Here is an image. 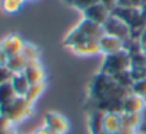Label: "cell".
I'll list each match as a JSON object with an SVG mask.
<instances>
[{
  "instance_id": "25",
  "label": "cell",
  "mask_w": 146,
  "mask_h": 134,
  "mask_svg": "<svg viewBox=\"0 0 146 134\" xmlns=\"http://www.w3.org/2000/svg\"><path fill=\"white\" fill-rule=\"evenodd\" d=\"M98 3H100V0H75L72 6H75L76 9H79V10L83 12V10H86L90 6H95Z\"/></svg>"
},
{
  "instance_id": "8",
  "label": "cell",
  "mask_w": 146,
  "mask_h": 134,
  "mask_svg": "<svg viewBox=\"0 0 146 134\" xmlns=\"http://www.w3.org/2000/svg\"><path fill=\"white\" fill-rule=\"evenodd\" d=\"M83 16H85V19H88V20H90V22H95V23L103 26V23H105V22L108 20V17L110 16V10H109L105 5L98 3V5L90 6L89 9L83 10Z\"/></svg>"
},
{
  "instance_id": "20",
  "label": "cell",
  "mask_w": 146,
  "mask_h": 134,
  "mask_svg": "<svg viewBox=\"0 0 146 134\" xmlns=\"http://www.w3.org/2000/svg\"><path fill=\"white\" fill-rule=\"evenodd\" d=\"M44 89H46V83H44V81H43V83H39V84H30L27 93L25 94V99H26L29 103L35 104V103L39 100V97L43 94Z\"/></svg>"
},
{
  "instance_id": "6",
  "label": "cell",
  "mask_w": 146,
  "mask_h": 134,
  "mask_svg": "<svg viewBox=\"0 0 146 134\" xmlns=\"http://www.w3.org/2000/svg\"><path fill=\"white\" fill-rule=\"evenodd\" d=\"M44 125L56 133H60V134H66L69 131L67 118L59 113H54V111H49L44 116Z\"/></svg>"
},
{
  "instance_id": "14",
  "label": "cell",
  "mask_w": 146,
  "mask_h": 134,
  "mask_svg": "<svg viewBox=\"0 0 146 134\" xmlns=\"http://www.w3.org/2000/svg\"><path fill=\"white\" fill-rule=\"evenodd\" d=\"M10 84H12V87H13L17 97H25V94L27 93V90L30 87V83H29V80L26 79V76L23 73L13 74L12 79H10Z\"/></svg>"
},
{
  "instance_id": "7",
  "label": "cell",
  "mask_w": 146,
  "mask_h": 134,
  "mask_svg": "<svg viewBox=\"0 0 146 134\" xmlns=\"http://www.w3.org/2000/svg\"><path fill=\"white\" fill-rule=\"evenodd\" d=\"M23 74L26 76V79L29 80L30 84H39V83H43L44 81V69L39 60H32V61H27V66L23 72Z\"/></svg>"
},
{
  "instance_id": "12",
  "label": "cell",
  "mask_w": 146,
  "mask_h": 134,
  "mask_svg": "<svg viewBox=\"0 0 146 134\" xmlns=\"http://www.w3.org/2000/svg\"><path fill=\"white\" fill-rule=\"evenodd\" d=\"M146 110V104H145V99L140 96H136L133 93L127 94L123 100L122 104V113H143Z\"/></svg>"
},
{
  "instance_id": "13",
  "label": "cell",
  "mask_w": 146,
  "mask_h": 134,
  "mask_svg": "<svg viewBox=\"0 0 146 134\" xmlns=\"http://www.w3.org/2000/svg\"><path fill=\"white\" fill-rule=\"evenodd\" d=\"M70 50L79 56H95V54H102L99 41H82L79 44L72 46Z\"/></svg>"
},
{
  "instance_id": "15",
  "label": "cell",
  "mask_w": 146,
  "mask_h": 134,
  "mask_svg": "<svg viewBox=\"0 0 146 134\" xmlns=\"http://www.w3.org/2000/svg\"><path fill=\"white\" fill-rule=\"evenodd\" d=\"M103 117H105V111L102 110H93L89 113L88 125L92 134H100L103 131Z\"/></svg>"
},
{
  "instance_id": "36",
  "label": "cell",
  "mask_w": 146,
  "mask_h": 134,
  "mask_svg": "<svg viewBox=\"0 0 146 134\" xmlns=\"http://www.w3.org/2000/svg\"><path fill=\"white\" fill-rule=\"evenodd\" d=\"M22 2H26V0H22Z\"/></svg>"
},
{
  "instance_id": "1",
  "label": "cell",
  "mask_w": 146,
  "mask_h": 134,
  "mask_svg": "<svg viewBox=\"0 0 146 134\" xmlns=\"http://www.w3.org/2000/svg\"><path fill=\"white\" fill-rule=\"evenodd\" d=\"M130 94V90L119 86L110 76L105 73H99L90 84V96L92 100L98 104V110L102 111H116L115 103L122 107L125 97ZM117 113V111H116Z\"/></svg>"
},
{
  "instance_id": "35",
  "label": "cell",
  "mask_w": 146,
  "mask_h": 134,
  "mask_svg": "<svg viewBox=\"0 0 146 134\" xmlns=\"http://www.w3.org/2000/svg\"><path fill=\"white\" fill-rule=\"evenodd\" d=\"M145 104H146V97H145Z\"/></svg>"
},
{
  "instance_id": "29",
  "label": "cell",
  "mask_w": 146,
  "mask_h": 134,
  "mask_svg": "<svg viewBox=\"0 0 146 134\" xmlns=\"http://www.w3.org/2000/svg\"><path fill=\"white\" fill-rule=\"evenodd\" d=\"M139 46H140V49L146 53V27L142 30V33H140V37H139Z\"/></svg>"
},
{
  "instance_id": "33",
  "label": "cell",
  "mask_w": 146,
  "mask_h": 134,
  "mask_svg": "<svg viewBox=\"0 0 146 134\" xmlns=\"http://www.w3.org/2000/svg\"><path fill=\"white\" fill-rule=\"evenodd\" d=\"M64 2H67V3H70V5H73V2H75V0H64Z\"/></svg>"
},
{
  "instance_id": "21",
  "label": "cell",
  "mask_w": 146,
  "mask_h": 134,
  "mask_svg": "<svg viewBox=\"0 0 146 134\" xmlns=\"http://www.w3.org/2000/svg\"><path fill=\"white\" fill-rule=\"evenodd\" d=\"M130 54V69H146V53L137 50Z\"/></svg>"
},
{
  "instance_id": "2",
  "label": "cell",
  "mask_w": 146,
  "mask_h": 134,
  "mask_svg": "<svg viewBox=\"0 0 146 134\" xmlns=\"http://www.w3.org/2000/svg\"><path fill=\"white\" fill-rule=\"evenodd\" d=\"M103 34H105L103 26H100L95 22H90L88 19H83L82 23H79L67 34V37L64 40V46H67L70 49L72 46L79 44L82 41H99Z\"/></svg>"
},
{
  "instance_id": "17",
  "label": "cell",
  "mask_w": 146,
  "mask_h": 134,
  "mask_svg": "<svg viewBox=\"0 0 146 134\" xmlns=\"http://www.w3.org/2000/svg\"><path fill=\"white\" fill-rule=\"evenodd\" d=\"M26 66H27V58L23 54H17V56L9 57V61H7L6 67L13 74H17V73H23L25 72Z\"/></svg>"
},
{
  "instance_id": "24",
  "label": "cell",
  "mask_w": 146,
  "mask_h": 134,
  "mask_svg": "<svg viewBox=\"0 0 146 134\" xmlns=\"http://www.w3.org/2000/svg\"><path fill=\"white\" fill-rule=\"evenodd\" d=\"M130 93L136 94V96H140V97H146V79H142V80H136L133 83V86L130 87Z\"/></svg>"
},
{
  "instance_id": "5",
  "label": "cell",
  "mask_w": 146,
  "mask_h": 134,
  "mask_svg": "<svg viewBox=\"0 0 146 134\" xmlns=\"http://www.w3.org/2000/svg\"><path fill=\"white\" fill-rule=\"evenodd\" d=\"M103 30L106 34L117 37L123 41H127L129 39H132V29L129 27V24H126L122 19H119L117 16L112 13L108 17V20L103 23Z\"/></svg>"
},
{
  "instance_id": "32",
  "label": "cell",
  "mask_w": 146,
  "mask_h": 134,
  "mask_svg": "<svg viewBox=\"0 0 146 134\" xmlns=\"http://www.w3.org/2000/svg\"><path fill=\"white\" fill-rule=\"evenodd\" d=\"M0 134H9V130H0Z\"/></svg>"
},
{
  "instance_id": "26",
  "label": "cell",
  "mask_w": 146,
  "mask_h": 134,
  "mask_svg": "<svg viewBox=\"0 0 146 134\" xmlns=\"http://www.w3.org/2000/svg\"><path fill=\"white\" fill-rule=\"evenodd\" d=\"M12 76H13V73L7 69V67H0V86L10 81Z\"/></svg>"
},
{
  "instance_id": "4",
  "label": "cell",
  "mask_w": 146,
  "mask_h": 134,
  "mask_svg": "<svg viewBox=\"0 0 146 134\" xmlns=\"http://www.w3.org/2000/svg\"><path fill=\"white\" fill-rule=\"evenodd\" d=\"M0 113L7 116L13 124H17L33 114V104L29 103L25 97H16L12 103L0 108Z\"/></svg>"
},
{
  "instance_id": "18",
  "label": "cell",
  "mask_w": 146,
  "mask_h": 134,
  "mask_svg": "<svg viewBox=\"0 0 146 134\" xmlns=\"http://www.w3.org/2000/svg\"><path fill=\"white\" fill-rule=\"evenodd\" d=\"M16 97L17 96H16V93H15L10 81H7V83L0 86V108L7 106L9 103H12Z\"/></svg>"
},
{
  "instance_id": "11",
  "label": "cell",
  "mask_w": 146,
  "mask_h": 134,
  "mask_svg": "<svg viewBox=\"0 0 146 134\" xmlns=\"http://www.w3.org/2000/svg\"><path fill=\"white\" fill-rule=\"evenodd\" d=\"M123 128L122 123V113L116 111H106L103 117V131L109 134H119V131Z\"/></svg>"
},
{
  "instance_id": "37",
  "label": "cell",
  "mask_w": 146,
  "mask_h": 134,
  "mask_svg": "<svg viewBox=\"0 0 146 134\" xmlns=\"http://www.w3.org/2000/svg\"><path fill=\"white\" fill-rule=\"evenodd\" d=\"M137 134H140V133H137Z\"/></svg>"
},
{
  "instance_id": "3",
  "label": "cell",
  "mask_w": 146,
  "mask_h": 134,
  "mask_svg": "<svg viewBox=\"0 0 146 134\" xmlns=\"http://www.w3.org/2000/svg\"><path fill=\"white\" fill-rule=\"evenodd\" d=\"M129 69H130V54L126 49H123L117 53H112V54L105 56L100 73H105L108 76H113L119 72L129 70Z\"/></svg>"
},
{
  "instance_id": "27",
  "label": "cell",
  "mask_w": 146,
  "mask_h": 134,
  "mask_svg": "<svg viewBox=\"0 0 146 134\" xmlns=\"http://www.w3.org/2000/svg\"><path fill=\"white\" fill-rule=\"evenodd\" d=\"M12 127H13L12 120H10L7 116H5V114L0 113V130H10Z\"/></svg>"
},
{
  "instance_id": "10",
  "label": "cell",
  "mask_w": 146,
  "mask_h": 134,
  "mask_svg": "<svg viewBox=\"0 0 146 134\" xmlns=\"http://www.w3.org/2000/svg\"><path fill=\"white\" fill-rule=\"evenodd\" d=\"M99 47H100V53L103 56H106V54H112V53H117V51L123 50L125 49V41L105 33L102 36V39L99 40Z\"/></svg>"
},
{
  "instance_id": "23",
  "label": "cell",
  "mask_w": 146,
  "mask_h": 134,
  "mask_svg": "<svg viewBox=\"0 0 146 134\" xmlns=\"http://www.w3.org/2000/svg\"><path fill=\"white\" fill-rule=\"evenodd\" d=\"M22 5V0H2V7L6 13H17Z\"/></svg>"
},
{
  "instance_id": "34",
  "label": "cell",
  "mask_w": 146,
  "mask_h": 134,
  "mask_svg": "<svg viewBox=\"0 0 146 134\" xmlns=\"http://www.w3.org/2000/svg\"><path fill=\"white\" fill-rule=\"evenodd\" d=\"M100 134H109V133H106V131H102V133H100Z\"/></svg>"
},
{
  "instance_id": "9",
  "label": "cell",
  "mask_w": 146,
  "mask_h": 134,
  "mask_svg": "<svg viewBox=\"0 0 146 134\" xmlns=\"http://www.w3.org/2000/svg\"><path fill=\"white\" fill-rule=\"evenodd\" d=\"M0 46H2V49L7 53L9 57H12V56L22 54V50H23V46H25V40L19 34H9V36H6L2 41H0Z\"/></svg>"
},
{
  "instance_id": "19",
  "label": "cell",
  "mask_w": 146,
  "mask_h": 134,
  "mask_svg": "<svg viewBox=\"0 0 146 134\" xmlns=\"http://www.w3.org/2000/svg\"><path fill=\"white\" fill-rule=\"evenodd\" d=\"M110 77H112L119 86H122L123 89H127V90H130V87H132L133 83H135L130 69H129V70L119 72V73H116V74H113V76H110Z\"/></svg>"
},
{
  "instance_id": "16",
  "label": "cell",
  "mask_w": 146,
  "mask_h": 134,
  "mask_svg": "<svg viewBox=\"0 0 146 134\" xmlns=\"http://www.w3.org/2000/svg\"><path fill=\"white\" fill-rule=\"evenodd\" d=\"M143 113H122V123H123V127L125 128H129V130H135L139 133V128H140V124H142V116Z\"/></svg>"
},
{
  "instance_id": "28",
  "label": "cell",
  "mask_w": 146,
  "mask_h": 134,
  "mask_svg": "<svg viewBox=\"0 0 146 134\" xmlns=\"http://www.w3.org/2000/svg\"><path fill=\"white\" fill-rule=\"evenodd\" d=\"M7 61H9V56L2 49V46H0V67H6L7 66Z\"/></svg>"
},
{
  "instance_id": "30",
  "label": "cell",
  "mask_w": 146,
  "mask_h": 134,
  "mask_svg": "<svg viewBox=\"0 0 146 134\" xmlns=\"http://www.w3.org/2000/svg\"><path fill=\"white\" fill-rule=\"evenodd\" d=\"M100 3L105 5V6L110 10V13H112V10L117 6V0H100Z\"/></svg>"
},
{
  "instance_id": "31",
  "label": "cell",
  "mask_w": 146,
  "mask_h": 134,
  "mask_svg": "<svg viewBox=\"0 0 146 134\" xmlns=\"http://www.w3.org/2000/svg\"><path fill=\"white\" fill-rule=\"evenodd\" d=\"M33 134H60V133H56V131H53V130H50L49 127H46V125H43V127H40V128H37Z\"/></svg>"
},
{
  "instance_id": "22",
  "label": "cell",
  "mask_w": 146,
  "mask_h": 134,
  "mask_svg": "<svg viewBox=\"0 0 146 134\" xmlns=\"http://www.w3.org/2000/svg\"><path fill=\"white\" fill-rule=\"evenodd\" d=\"M22 54L27 58V61H32V60H39V56H40V50L32 44V43H26L25 41V46H23V50H22Z\"/></svg>"
}]
</instances>
